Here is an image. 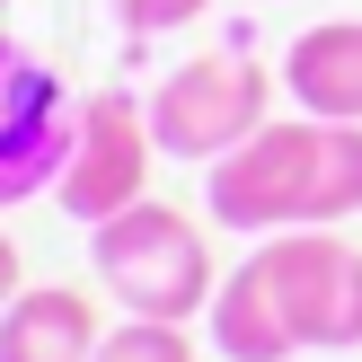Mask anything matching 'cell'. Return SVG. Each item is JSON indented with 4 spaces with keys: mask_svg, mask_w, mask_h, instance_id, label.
<instances>
[{
    "mask_svg": "<svg viewBox=\"0 0 362 362\" xmlns=\"http://www.w3.org/2000/svg\"><path fill=\"white\" fill-rule=\"evenodd\" d=\"M212 354L221 362H292L362 345V247L327 230H274L212 292Z\"/></svg>",
    "mask_w": 362,
    "mask_h": 362,
    "instance_id": "6da1fadb",
    "label": "cell"
},
{
    "mask_svg": "<svg viewBox=\"0 0 362 362\" xmlns=\"http://www.w3.org/2000/svg\"><path fill=\"white\" fill-rule=\"evenodd\" d=\"M0 9H9V0H0Z\"/></svg>",
    "mask_w": 362,
    "mask_h": 362,
    "instance_id": "7c38bea8",
    "label": "cell"
},
{
    "mask_svg": "<svg viewBox=\"0 0 362 362\" xmlns=\"http://www.w3.org/2000/svg\"><path fill=\"white\" fill-rule=\"evenodd\" d=\"M98 362H194L186 318H124V327H106Z\"/></svg>",
    "mask_w": 362,
    "mask_h": 362,
    "instance_id": "9c48e42d",
    "label": "cell"
},
{
    "mask_svg": "<svg viewBox=\"0 0 362 362\" xmlns=\"http://www.w3.org/2000/svg\"><path fill=\"white\" fill-rule=\"evenodd\" d=\"M151 159H159V133H151V98L133 88H98L80 98V133H71V168H62V212L71 221H115L151 194Z\"/></svg>",
    "mask_w": 362,
    "mask_h": 362,
    "instance_id": "8992f818",
    "label": "cell"
},
{
    "mask_svg": "<svg viewBox=\"0 0 362 362\" xmlns=\"http://www.w3.org/2000/svg\"><path fill=\"white\" fill-rule=\"evenodd\" d=\"M98 345L106 327L88 292H71V283H27L0 310V362H98Z\"/></svg>",
    "mask_w": 362,
    "mask_h": 362,
    "instance_id": "52a82bcc",
    "label": "cell"
},
{
    "mask_svg": "<svg viewBox=\"0 0 362 362\" xmlns=\"http://www.w3.org/2000/svg\"><path fill=\"white\" fill-rule=\"evenodd\" d=\"M212 0H115V27L124 35H168V27H186V18H204Z\"/></svg>",
    "mask_w": 362,
    "mask_h": 362,
    "instance_id": "30bf717a",
    "label": "cell"
},
{
    "mask_svg": "<svg viewBox=\"0 0 362 362\" xmlns=\"http://www.w3.org/2000/svg\"><path fill=\"white\" fill-rule=\"evenodd\" d=\"M27 292V274H18V239H0V310Z\"/></svg>",
    "mask_w": 362,
    "mask_h": 362,
    "instance_id": "8fae6325",
    "label": "cell"
},
{
    "mask_svg": "<svg viewBox=\"0 0 362 362\" xmlns=\"http://www.w3.org/2000/svg\"><path fill=\"white\" fill-rule=\"evenodd\" d=\"M283 88L300 98V115L362 124V18H327V27L292 35V53H283Z\"/></svg>",
    "mask_w": 362,
    "mask_h": 362,
    "instance_id": "ba28073f",
    "label": "cell"
},
{
    "mask_svg": "<svg viewBox=\"0 0 362 362\" xmlns=\"http://www.w3.org/2000/svg\"><path fill=\"white\" fill-rule=\"evenodd\" d=\"M265 124H274V71L239 45L204 53V62H177L168 80L151 88V133H159V159H194V168H212V159H230L239 141H257Z\"/></svg>",
    "mask_w": 362,
    "mask_h": 362,
    "instance_id": "277c9868",
    "label": "cell"
},
{
    "mask_svg": "<svg viewBox=\"0 0 362 362\" xmlns=\"http://www.w3.org/2000/svg\"><path fill=\"white\" fill-rule=\"evenodd\" d=\"M88 265H98L106 300L124 318H204L221 274H212V239L186 221L177 204H151L141 194L133 212L88 230Z\"/></svg>",
    "mask_w": 362,
    "mask_h": 362,
    "instance_id": "3957f363",
    "label": "cell"
},
{
    "mask_svg": "<svg viewBox=\"0 0 362 362\" xmlns=\"http://www.w3.org/2000/svg\"><path fill=\"white\" fill-rule=\"evenodd\" d=\"M204 204L221 230H327L362 212V124L336 115H274L257 141L204 168Z\"/></svg>",
    "mask_w": 362,
    "mask_h": 362,
    "instance_id": "7a4b0ae2",
    "label": "cell"
},
{
    "mask_svg": "<svg viewBox=\"0 0 362 362\" xmlns=\"http://www.w3.org/2000/svg\"><path fill=\"white\" fill-rule=\"evenodd\" d=\"M71 133H80V98L62 88V71L0 27V212L62 186Z\"/></svg>",
    "mask_w": 362,
    "mask_h": 362,
    "instance_id": "5b68a950",
    "label": "cell"
}]
</instances>
